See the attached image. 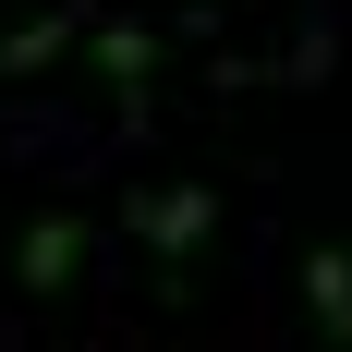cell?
Segmentation results:
<instances>
[{
	"label": "cell",
	"mask_w": 352,
	"mask_h": 352,
	"mask_svg": "<svg viewBox=\"0 0 352 352\" xmlns=\"http://www.w3.org/2000/svg\"><path fill=\"white\" fill-rule=\"evenodd\" d=\"M134 231H146L158 255H195V243L219 231V195H207V182H146V195H134Z\"/></svg>",
	"instance_id": "obj_1"
},
{
	"label": "cell",
	"mask_w": 352,
	"mask_h": 352,
	"mask_svg": "<svg viewBox=\"0 0 352 352\" xmlns=\"http://www.w3.org/2000/svg\"><path fill=\"white\" fill-rule=\"evenodd\" d=\"M12 267H25V292H61L73 267H85V219H36V231H25V255H12Z\"/></svg>",
	"instance_id": "obj_2"
},
{
	"label": "cell",
	"mask_w": 352,
	"mask_h": 352,
	"mask_svg": "<svg viewBox=\"0 0 352 352\" xmlns=\"http://www.w3.org/2000/svg\"><path fill=\"white\" fill-rule=\"evenodd\" d=\"M304 304H316V328L352 352V255H340V243H316V255H304Z\"/></svg>",
	"instance_id": "obj_3"
},
{
	"label": "cell",
	"mask_w": 352,
	"mask_h": 352,
	"mask_svg": "<svg viewBox=\"0 0 352 352\" xmlns=\"http://www.w3.org/2000/svg\"><path fill=\"white\" fill-rule=\"evenodd\" d=\"M61 49H73V25H61V12H49V25H12V36H0V73H49Z\"/></svg>",
	"instance_id": "obj_4"
},
{
	"label": "cell",
	"mask_w": 352,
	"mask_h": 352,
	"mask_svg": "<svg viewBox=\"0 0 352 352\" xmlns=\"http://www.w3.org/2000/svg\"><path fill=\"white\" fill-rule=\"evenodd\" d=\"M146 61H158L146 25H98V73H146Z\"/></svg>",
	"instance_id": "obj_5"
}]
</instances>
